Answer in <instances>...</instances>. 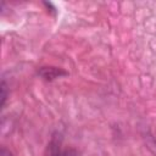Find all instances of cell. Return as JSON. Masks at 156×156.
Instances as JSON below:
<instances>
[{
    "label": "cell",
    "instance_id": "4",
    "mask_svg": "<svg viewBox=\"0 0 156 156\" xmlns=\"http://www.w3.org/2000/svg\"><path fill=\"white\" fill-rule=\"evenodd\" d=\"M0 154H1V156H12V154L5 147H1V152Z\"/></svg>",
    "mask_w": 156,
    "mask_h": 156
},
{
    "label": "cell",
    "instance_id": "3",
    "mask_svg": "<svg viewBox=\"0 0 156 156\" xmlns=\"http://www.w3.org/2000/svg\"><path fill=\"white\" fill-rule=\"evenodd\" d=\"M0 91H1V102H0V106L4 107L5 102H6V98H7V87H6V83L2 80L1 83V87H0Z\"/></svg>",
    "mask_w": 156,
    "mask_h": 156
},
{
    "label": "cell",
    "instance_id": "1",
    "mask_svg": "<svg viewBox=\"0 0 156 156\" xmlns=\"http://www.w3.org/2000/svg\"><path fill=\"white\" fill-rule=\"evenodd\" d=\"M48 156H78L77 151L73 149H61V143L57 139H52L48 145Z\"/></svg>",
    "mask_w": 156,
    "mask_h": 156
},
{
    "label": "cell",
    "instance_id": "2",
    "mask_svg": "<svg viewBox=\"0 0 156 156\" xmlns=\"http://www.w3.org/2000/svg\"><path fill=\"white\" fill-rule=\"evenodd\" d=\"M38 74L41 78H44L45 80H54L56 78L67 76L68 73L61 68H57V67H41L38 71Z\"/></svg>",
    "mask_w": 156,
    "mask_h": 156
}]
</instances>
